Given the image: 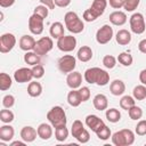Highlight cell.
Wrapping results in <instances>:
<instances>
[{
  "label": "cell",
  "instance_id": "5bb4252c",
  "mask_svg": "<svg viewBox=\"0 0 146 146\" xmlns=\"http://www.w3.org/2000/svg\"><path fill=\"white\" fill-rule=\"evenodd\" d=\"M86 124H87V127L90 128L91 131H94L95 133L98 132L104 125H106V124L104 123V121H103L100 117H98L97 115H95V114H89V115H87V117H86Z\"/></svg>",
  "mask_w": 146,
  "mask_h": 146
},
{
  "label": "cell",
  "instance_id": "60d3db41",
  "mask_svg": "<svg viewBox=\"0 0 146 146\" xmlns=\"http://www.w3.org/2000/svg\"><path fill=\"white\" fill-rule=\"evenodd\" d=\"M139 2L140 0H124L123 8L125 9V11H133L139 6Z\"/></svg>",
  "mask_w": 146,
  "mask_h": 146
},
{
  "label": "cell",
  "instance_id": "f907efd6",
  "mask_svg": "<svg viewBox=\"0 0 146 146\" xmlns=\"http://www.w3.org/2000/svg\"><path fill=\"white\" fill-rule=\"evenodd\" d=\"M138 49H139L140 52L146 54V39H143V40L139 41V43H138Z\"/></svg>",
  "mask_w": 146,
  "mask_h": 146
},
{
  "label": "cell",
  "instance_id": "d4e9b609",
  "mask_svg": "<svg viewBox=\"0 0 146 146\" xmlns=\"http://www.w3.org/2000/svg\"><path fill=\"white\" fill-rule=\"evenodd\" d=\"M49 33H50V36L54 38V39H59L60 36L64 35V25L60 23V22H55L50 25V29H49Z\"/></svg>",
  "mask_w": 146,
  "mask_h": 146
},
{
  "label": "cell",
  "instance_id": "74e56055",
  "mask_svg": "<svg viewBox=\"0 0 146 146\" xmlns=\"http://www.w3.org/2000/svg\"><path fill=\"white\" fill-rule=\"evenodd\" d=\"M116 58L114 57V56H112V55H106V56H104V58H103V65L106 67V68H114L115 67V65H116Z\"/></svg>",
  "mask_w": 146,
  "mask_h": 146
},
{
  "label": "cell",
  "instance_id": "7bdbcfd3",
  "mask_svg": "<svg viewBox=\"0 0 146 146\" xmlns=\"http://www.w3.org/2000/svg\"><path fill=\"white\" fill-rule=\"evenodd\" d=\"M135 132L138 136H145L146 135V120H140L135 129Z\"/></svg>",
  "mask_w": 146,
  "mask_h": 146
},
{
  "label": "cell",
  "instance_id": "4fadbf2b",
  "mask_svg": "<svg viewBox=\"0 0 146 146\" xmlns=\"http://www.w3.org/2000/svg\"><path fill=\"white\" fill-rule=\"evenodd\" d=\"M14 79L17 83H25V82H31L33 79V72L32 68L29 67H21L15 71L14 73Z\"/></svg>",
  "mask_w": 146,
  "mask_h": 146
},
{
  "label": "cell",
  "instance_id": "7c38bea8",
  "mask_svg": "<svg viewBox=\"0 0 146 146\" xmlns=\"http://www.w3.org/2000/svg\"><path fill=\"white\" fill-rule=\"evenodd\" d=\"M29 30L32 34L40 35L43 32V18L36 14H33L29 18Z\"/></svg>",
  "mask_w": 146,
  "mask_h": 146
},
{
  "label": "cell",
  "instance_id": "f546056e",
  "mask_svg": "<svg viewBox=\"0 0 146 146\" xmlns=\"http://www.w3.org/2000/svg\"><path fill=\"white\" fill-rule=\"evenodd\" d=\"M132 96L136 100H144L146 98V87L145 84H138L132 90Z\"/></svg>",
  "mask_w": 146,
  "mask_h": 146
},
{
  "label": "cell",
  "instance_id": "8fae6325",
  "mask_svg": "<svg viewBox=\"0 0 146 146\" xmlns=\"http://www.w3.org/2000/svg\"><path fill=\"white\" fill-rule=\"evenodd\" d=\"M16 44V38L13 33H3L0 36V52L6 54L13 50Z\"/></svg>",
  "mask_w": 146,
  "mask_h": 146
},
{
  "label": "cell",
  "instance_id": "7a4b0ae2",
  "mask_svg": "<svg viewBox=\"0 0 146 146\" xmlns=\"http://www.w3.org/2000/svg\"><path fill=\"white\" fill-rule=\"evenodd\" d=\"M107 0H94L91 7L83 13V19L86 22H94L102 16L106 9Z\"/></svg>",
  "mask_w": 146,
  "mask_h": 146
},
{
  "label": "cell",
  "instance_id": "30bf717a",
  "mask_svg": "<svg viewBox=\"0 0 146 146\" xmlns=\"http://www.w3.org/2000/svg\"><path fill=\"white\" fill-rule=\"evenodd\" d=\"M113 38V27L108 24L103 25L97 32H96V40L99 44H106L108 43Z\"/></svg>",
  "mask_w": 146,
  "mask_h": 146
},
{
  "label": "cell",
  "instance_id": "f6af8a7d",
  "mask_svg": "<svg viewBox=\"0 0 146 146\" xmlns=\"http://www.w3.org/2000/svg\"><path fill=\"white\" fill-rule=\"evenodd\" d=\"M79 92H80V96H81L82 102L89 100V98H90V89L88 87H80Z\"/></svg>",
  "mask_w": 146,
  "mask_h": 146
},
{
  "label": "cell",
  "instance_id": "836d02e7",
  "mask_svg": "<svg viewBox=\"0 0 146 146\" xmlns=\"http://www.w3.org/2000/svg\"><path fill=\"white\" fill-rule=\"evenodd\" d=\"M67 137H68V129L66 128V125L55 128V138L58 141H64L66 140Z\"/></svg>",
  "mask_w": 146,
  "mask_h": 146
},
{
  "label": "cell",
  "instance_id": "ba28073f",
  "mask_svg": "<svg viewBox=\"0 0 146 146\" xmlns=\"http://www.w3.org/2000/svg\"><path fill=\"white\" fill-rule=\"evenodd\" d=\"M57 65H58V68L62 73L68 74V73L74 71V68L76 66V59L72 55H64L58 59Z\"/></svg>",
  "mask_w": 146,
  "mask_h": 146
},
{
  "label": "cell",
  "instance_id": "e575fe53",
  "mask_svg": "<svg viewBox=\"0 0 146 146\" xmlns=\"http://www.w3.org/2000/svg\"><path fill=\"white\" fill-rule=\"evenodd\" d=\"M128 114H129V117L131 120H140L141 116H143V110L141 107L137 106V105H133L131 106L129 110H128Z\"/></svg>",
  "mask_w": 146,
  "mask_h": 146
},
{
  "label": "cell",
  "instance_id": "9c48e42d",
  "mask_svg": "<svg viewBox=\"0 0 146 146\" xmlns=\"http://www.w3.org/2000/svg\"><path fill=\"white\" fill-rule=\"evenodd\" d=\"M76 47V39L73 35H63L57 40V48L60 51L70 52Z\"/></svg>",
  "mask_w": 146,
  "mask_h": 146
},
{
  "label": "cell",
  "instance_id": "f35d334b",
  "mask_svg": "<svg viewBox=\"0 0 146 146\" xmlns=\"http://www.w3.org/2000/svg\"><path fill=\"white\" fill-rule=\"evenodd\" d=\"M97 137L100 139V140H107L110 137H112V133H111V129L107 127V125H104L98 132H96Z\"/></svg>",
  "mask_w": 146,
  "mask_h": 146
},
{
  "label": "cell",
  "instance_id": "277c9868",
  "mask_svg": "<svg viewBox=\"0 0 146 146\" xmlns=\"http://www.w3.org/2000/svg\"><path fill=\"white\" fill-rule=\"evenodd\" d=\"M47 119L54 128L63 127V125H66V123H67L66 114H65V111L62 106L51 107L50 111L47 113Z\"/></svg>",
  "mask_w": 146,
  "mask_h": 146
},
{
  "label": "cell",
  "instance_id": "484cf974",
  "mask_svg": "<svg viewBox=\"0 0 146 146\" xmlns=\"http://www.w3.org/2000/svg\"><path fill=\"white\" fill-rule=\"evenodd\" d=\"M67 103H68L71 106H73V107H78V106L82 103V99H81V96H80L79 90L72 89V90L67 94Z\"/></svg>",
  "mask_w": 146,
  "mask_h": 146
},
{
  "label": "cell",
  "instance_id": "4dcf8cb0",
  "mask_svg": "<svg viewBox=\"0 0 146 146\" xmlns=\"http://www.w3.org/2000/svg\"><path fill=\"white\" fill-rule=\"evenodd\" d=\"M105 116L107 119V121L112 122V123H116L120 121L121 119V113L119 110L116 108H108L106 110V113H105Z\"/></svg>",
  "mask_w": 146,
  "mask_h": 146
},
{
  "label": "cell",
  "instance_id": "bcb514c9",
  "mask_svg": "<svg viewBox=\"0 0 146 146\" xmlns=\"http://www.w3.org/2000/svg\"><path fill=\"white\" fill-rule=\"evenodd\" d=\"M107 2L110 3V6L114 9H120L123 7L124 0H107Z\"/></svg>",
  "mask_w": 146,
  "mask_h": 146
},
{
  "label": "cell",
  "instance_id": "5b68a950",
  "mask_svg": "<svg viewBox=\"0 0 146 146\" xmlns=\"http://www.w3.org/2000/svg\"><path fill=\"white\" fill-rule=\"evenodd\" d=\"M112 143L115 146H129L135 143V133L130 129H122L112 135Z\"/></svg>",
  "mask_w": 146,
  "mask_h": 146
},
{
  "label": "cell",
  "instance_id": "cb8c5ba5",
  "mask_svg": "<svg viewBox=\"0 0 146 146\" xmlns=\"http://www.w3.org/2000/svg\"><path fill=\"white\" fill-rule=\"evenodd\" d=\"M76 57H78L79 60H81L83 63L89 62L92 58V49L89 46H82V47L79 48Z\"/></svg>",
  "mask_w": 146,
  "mask_h": 146
},
{
  "label": "cell",
  "instance_id": "1f68e13d",
  "mask_svg": "<svg viewBox=\"0 0 146 146\" xmlns=\"http://www.w3.org/2000/svg\"><path fill=\"white\" fill-rule=\"evenodd\" d=\"M11 78L7 74V73H0V90L6 91L11 87Z\"/></svg>",
  "mask_w": 146,
  "mask_h": 146
},
{
  "label": "cell",
  "instance_id": "9a60e30c",
  "mask_svg": "<svg viewBox=\"0 0 146 146\" xmlns=\"http://www.w3.org/2000/svg\"><path fill=\"white\" fill-rule=\"evenodd\" d=\"M66 83L71 89H78L82 84V75L80 72L73 71L67 74L66 76Z\"/></svg>",
  "mask_w": 146,
  "mask_h": 146
},
{
  "label": "cell",
  "instance_id": "b9f144b4",
  "mask_svg": "<svg viewBox=\"0 0 146 146\" xmlns=\"http://www.w3.org/2000/svg\"><path fill=\"white\" fill-rule=\"evenodd\" d=\"M32 72H33L34 79H41L44 75V67L41 64H36L32 67Z\"/></svg>",
  "mask_w": 146,
  "mask_h": 146
},
{
  "label": "cell",
  "instance_id": "ffe728a7",
  "mask_svg": "<svg viewBox=\"0 0 146 146\" xmlns=\"http://www.w3.org/2000/svg\"><path fill=\"white\" fill-rule=\"evenodd\" d=\"M110 91L113 96H121L125 91V84L122 80H114L110 84Z\"/></svg>",
  "mask_w": 146,
  "mask_h": 146
},
{
  "label": "cell",
  "instance_id": "c3c4849f",
  "mask_svg": "<svg viewBox=\"0 0 146 146\" xmlns=\"http://www.w3.org/2000/svg\"><path fill=\"white\" fill-rule=\"evenodd\" d=\"M40 2H41V5H43V6H46V7H48L49 9H55V1L54 0H40Z\"/></svg>",
  "mask_w": 146,
  "mask_h": 146
},
{
  "label": "cell",
  "instance_id": "8d00e7d4",
  "mask_svg": "<svg viewBox=\"0 0 146 146\" xmlns=\"http://www.w3.org/2000/svg\"><path fill=\"white\" fill-rule=\"evenodd\" d=\"M0 120L3 123H10V122L14 121V113L9 108L1 110L0 111Z\"/></svg>",
  "mask_w": 146,
  "mask_h": 146
},
{
  "label": "cell",
  "instance_id": "ee69618b",
  "mask_svg": "<svg viewBox=\"0 0 146 146\" xmlns=\"http://www.w3.org/2000/svg\"><path fill=\"white\" fill-rule=\"evenodd\" d=\"M15 104V97L13 95H6L2 98V105L5 108H11Z\"/></svg>",
  "mask_w": 146,
  "mask_h": 146
},
{
  "label": "cell",
  "instance_id": "3957f363",
  "mask_svg": "<svg viewBox=\"0 0 146 146\" xmlns=\"http://www.w3.org/2000/svg\"><path fill=\"white\" fill-rule=\"evenodd\" d=\"M64 22H65V27L73 34L81 33L84 29V24L82 19L74 11H67L64 16Z\"/></svg>",
  "mask_w": 146,
  "mask_h": 146
},
{
  "label": "cell",
  "instance_id": "ac0fdd59",
  "mask_svg": "<svg viewBox=\"0 0 146 146\" xmlns=\"http://www.w3.org/2000/svg\"><path fill=\"white\" fill-rule=\"evenodd\" d=\"M110 22L113 24V25H116V26H122L127 23V15L123 11H120V10H115L113 13L110 14Z\"/></svg>",
  "mask_w": 146,
  "mask_h": 146
},
{
  "label": "cell",
  "instance_id": "681fc988",
  "mask_svg": "<svg viewBox=\"0 0 146 146\" xmlns=\"http://www.w3.org/2000/svg\"><path fill=\"white\" fill-rule=\"evenodd\" d=\"M15 3V0H0V6L2 8H8L11 7Z\"/></svg>",
  "mask_w": 146,
  "mask_h": 146
},
{
  "label": "cell",
  "instance_id": "f5cc1de1",
  "mask_svg": "<svg viewBox=\"0 0 146 146\" xmlns=\"http://www.w3.org/2000/svg\"><path fill=\"white\" fill-rule=\"evenodd\" d=\"M24 146L25 145V141L23 140V141H19V140H16V141H13V143H10V146Z\"/></svg>",
  "mask_w": 146,
  "mask_h": 146
},
{
  "label": "cell",
  "instance_id": "d590c367",
  "mask_svg": "<svg viewBox=\"0 0 146 146\" xmlns=\"http://www.w3.org/2000/svg\"><path fill=\"white\" fill-rule=\"evenodd\" d=\"M116 59L123 66H130L132 64V62H133V57L129 52H121V54H119V56H117Z\"/></svg>",
  "mask_w": 146,
  "mask_h": 146
},
{
  "label": "cell",
  "instance_id": "f1b7e54d",
  "mask_svg": "<svg viewBox=\"0 0 146 146\" xmlns=\"http://www.w3.org/2000/svg\"><path fill=\"white\" fill-rule=\"evenodd\" d=\"M84 130H86V128H84L83 123H82L80 120H75V121L72 123L71 133H72V136H73L75 139H78V138L83 133Z\"/></svg>",
  "mask_w": 146,
  "mask_h": 146
},
{
  "label": "cell",
  "instance_id": "7402d4cb",
  "mask_svg": "<svg viewBox=\"0 0 146 146\" xmlns=\"http://www.w3.org/2000/svg\"><path fill=\"white\" fill-rule=\"evenodd\" d=\"M115 40L121 46H127L131 42V33L128 31V30H119L116 35H115Z\"/></svg>",
  "mask_w": 146,
  "mask_h": 146
},
{
  "label": "cell",
  "instance_id": "ab89813d",
  "mask_svg": "<svg viewBox=\"0 0 146 146\" xmlns=\"http://www.w3.org/2000/svg\"><path fill=\"white\" fill-rule=\"evenodd\" d=\"M33 14H36L38 16H40V17H42V18L44 19V18H47V17H48L49 8H48V7H46V6H43V5H39V6H36V7L34 8Z\"/></svg>",
  "mask_w": 146,
  "mask_h": 146
},
{
  "label": "cell",
  "instance_id": "83f0119b",
  "mask_svg": "<svg viewBox=\"0 0 146 146\" xmlns=\"http://www.w3.org/2000/svg\"><path fill=\"white\" fill-rule=\"evenodd\" d=\"M27 94L31 97H39L42 94V86L38 81H32L27 86Z\"/></svg>",
  "mask_w": 146,
  "mask_h": 146
},
{
  "label": "cell",
  "instance_id": "44dd1931",
  "mask_svg": "<svg viewBox=\"0 0 146 146\" xmlns=\"http://www.w3.org/2000/svg\"><path fill=\"white\" fill-rule=\"evenodd\" d=\"M92 104L97 111H104L108 106V100L104 94H97L92 99Z\"/></svg>",
  "mask_w": 146,
  "mask_h": 146
},
{
  "label": "cell",
  "instance_id": "e0dca14e",
  "mask_svg": "<svg viewBox=\"0 0 146 146\" xmlns=\"http://www.w3.org/2000/svg\"><path fill=\"white\" fill-rule=\"evenodd\" d=\"M35 42H36V41L34 40L33 36L25 34V35H22V36H21V39H19V41H18V44H19V48H21L22 50H24V51H31V50L34 49Z\"/></svg>",
  "mask_w": 146,
  "mask_h": 146
},
{
  "label": "cell",
  "instance_id": "6da1fadb",
  "mask_svg": "<svg viewBox=\"0 0 146 146\" xmlns=\"http://www.w3.org/2000/svg\"><path fill=\"white\" fill-rule=\"evenodd\" d=\"M84 80L89 84L97 86H106L110 82V74L99 67H90L84 72Z\"/></svg>",
  "mask_w": 146,
  "mask_h": 146
},
{
  "label": "cell",
  "instance_id": "2e32d148",
  "mask_svg": "<svg viewBox=\"0 0 146 146\" xmlns=\"http://www.w3.org/2000/svg\"><path fill=\"white\" fill-rule=\"evenodd\" d=\"M38 136V131L31 127V125H26V127H23L22 130H21V138L25 141V143H32L35 140Z\"/></svg>",
  "mask_w": 146,
  "mask_h": 146
},
{
  "label": "cell",
  "instance_id": "7dc6e473",
  "mask_svg": "<svg viewBox=\"0 0 146 146\" xmlns=\"http://www.w3.org/2000/svg\"><path fill=\"white\" fill-rule=\"evenodd\" d=\"M54 1H55V5L60 8H65L71 3V0H54Z\"/></svg>",
  "mask_w": 146,
  "mask_h": 146
},
{
  "label": "cell",
  "instance_id": "8992f818",
  "mask_svg": "<svg viewBox=\"0 0 146 146\" xmlns=\"http://www.w3.org/2000/svg\"><path fill=\"white\" fill-rule=\"evenodd\" d=\"M129 23H130V29L133 33L136 34H141L145 32L146 30V24H145V18H144V15L140 14V13H135L131 15L130 19H129Z\"/></svg>",
  "mask_w": 146,
  "mask_h": 146
},
{
  "label": "cell",
  "instance_id": "d6986e66",
  "mask_svg": "<svg viewBox=\"0 0 146 146\" xmlns=\"http://www.w3.org/2000/svg\"><path fill=\"white\" fill-rule=\"evenodd\" d=\"M52 128L54 127L51 124H48V123H41V124H39V127L36 128L38 137H40L43 140H48L52 136Z\"/></svg>",
  "mask_w": 146,
  "mask_h": 146
},
{
  "label": "cell",
  "instance_id": "816d5d0a",
  "mask_svg": "<svg viewBox=\"0 0 146 146\" xmlns=\"http://www.w3.org/2000/svg\"><path fill=\"white\" fill-rule=\"evenodd\" d=\"M139 81H140L143 84L146 86V68L143 70V71H140V73H139Z\"/></svg>",
  "mask_w": 146,
  "mask_h": 146
},
{
  "label": "cell",
  "instance_id": "52a82bcc",
  "mask_svg": "<svg viewBox=\"0 0 146 146\" xmlns=\"http://www.w3.org/2000/svg\"><path fill=\"white\" fill-rule=\"evenodd\" d=\"M52 47H54L52 39L50 36H42L35 42L33 51L36 52L39 56H44L52 49Z\"/></svg>",
  "mask_w": 146,
  "mask_h": 146
},
{
  "label": "cell",
  "instance_id": "4316f807",
  "mask_svg": "<svg viewBox=\"0 0 146 146\" xmlns=\"http://www.w3.org/2000/svg\"><path fill=\"white\" fill-rule=\"evenodd\" d=\"M24 62L27 64V65H31V66H34L36 64H40L41 62V56H39L36 52H34L33 50L31 51H26L25 55H24Z\"/></svg>",
  "mask_w": 146,
  "mask_h": 146
},
{
  "label": "cell",
  "instance_id": "d6a6232c",
  "mask_svg": "<svg viewBox=\"0 0 146 146\" xmlns=\"http://www.w3.org/2000/svg\"><path fill=\"white\" fill-rule=\"evenodd\" d=\"M133 105H136V99L133 98V96L127 95V96H123L120 99V106H121V108H123L125 111H128Z\"/></svg>",
  "mask_w": 146,
  "mask_h": 146
},
{
  "label": "cell",
  "instance_id": "603a6c76",
  "mask_svg": "<svg viewBox=\"0 0 146 146\" xmlns=\"http://www.w3.org/2000/svg\"><path fill=\"white\" fill-rule=\"evenodd\" d=\"M14 135H15V130L11 125L6 123L2 127H0V139L2 141H10L14 138Z\"/></svg>",
  "mask_w": 146,
  "mask_h": 146
}]
</instances>
